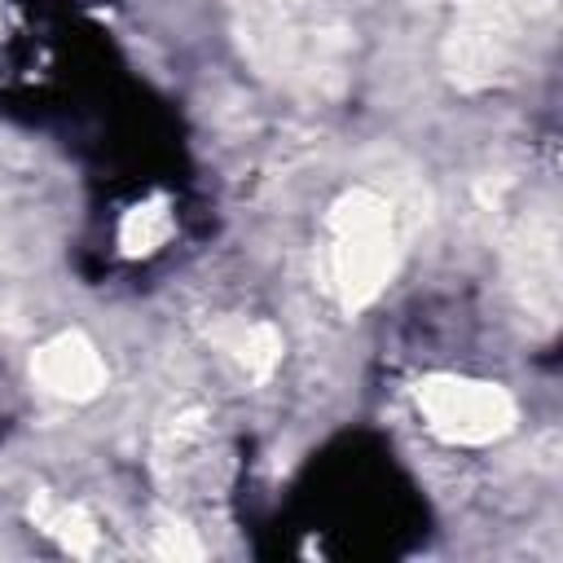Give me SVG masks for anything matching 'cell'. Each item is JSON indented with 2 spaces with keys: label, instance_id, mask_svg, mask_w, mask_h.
Returning a JSON list of instances; mask_svg holds the SVG:
<instances>
[{
  "label": "cell",
  "instance_id": "obj_6",
  "mask_svg": "<svg viewBox=\"0 0 563 563\" xmlns=\"http://www.w3.org/2000/svg\"><path fill=\"white\" fill-rule=\"evenodd\" d=\"M26 515H31V523H35L40 532H48L62 550H70V554H79V559L101 554V528H97V519H92L79 501H66V497H53V493H35Z\"/></svg>",
  "mask_w": 563,
  "mask_h": 563
},
{
  "label": "cell",
  "instance_id": "obj_1",
  "mask_svg": "<svg viewBox=\"0 0 563 563\" xmlns=\"http://www.w3.org/2000/svg\"><path fill=\"white\" fill-rule=\"evenodd\" d=\"M400 260L396 216L378 189H343L325 211V282L343 312L369 308Z\"/></svg>",
  "mask_w": 563,
  "mask_h": 563
},
{
  "label": "cell",
  "instance_id": "obj_8",
  "mask_svg": "<svg viewBox=\"0 0 563 563\" xmlns=\"http://www.w3.org/2000/svg\"><path fill=\"white\" fill-rule=\"evenodd\" d=\"M154 554L163 559H202V541L185 528V523H158L154 528Z\"/></svg>",
  "mask_w": 563,
  "mask_h": 563
},
{
  "label": "cell",
  "instance_id": "obj_5",
  "mask_svg": "<svg viewBox=\"0 0 563 563\" xmlns=\"http://www.w3.org/2000/svg\"><path fill=\"white\" fill-rule=\"evenodd\" d=\"M211 339L220 343V352L251 378V383H268L273 378V369L282 365V330L273 325V321H264V317H229V321H220L216 330H211Z\"/></svg>",
  "mask_w": 563,
  "mask_h": 563
},
{
  "label": "cell",
  "instance_id": "obj_4",
  "mask_svg": "<svg viewBox=\"0 0 563 563\" xmlns=\"http://www.w3.org/2000/svg\"><path fill=\"white\" fill-rule=\"evenodd\" d=\"M31 378L35 387H44L48 396L57 400H70V405H88L106 391L110 383V369L97 352V343L79 330H57L53 339H44L35 352H31Z\"/></svg>",
  "mask_w": 563,
  "mask_h": 563
},
{
  "label": "cell",
  "instance_id": "obj_3",
  "mask_svg": "<svg viewBox=\"0 0 563 563\" xmlns=\"http://www.w3.org/2000/svg\"><path fill=\"white\" fill-rule=\"evenodd\" d=\"M519 53V0H457L444 66L457 88L497 84Z\"/></svg>",
  "mask_w": 563,
  "mask_h": 563
},
{
  "label": "cell",
  "instance_id": "obj_7",
  "mask_svg": "<svg viewBox=\"0 0 563 563\" xmlns=\"http://www.w3.org/2000/svg\"><path fill=\"white\" fill-rule=\"evenodd\" d=\"M172 233H176V216L167 194H150L119 216V251L128 260H150L172 242Z\"/></svg>",
  "mask_w": 563,
  "mask_h": 563
},
{
  "label": "cell",
  "instance_id": "obj_2",
  "mask_svg": "<svg viewBox=\"0 0 563 563\" xmlns=\"http://www.w3.org/2000/svg\"><path fill=\"white\" fill-rule=\"evenodd\" d=\"M422 427L453 449H484L515 431L519 405L501 383L466 374H427L413 383Z\"/></svg>",
  "mask_w": 563,
  "mask_h": 563
}]
</instances>
